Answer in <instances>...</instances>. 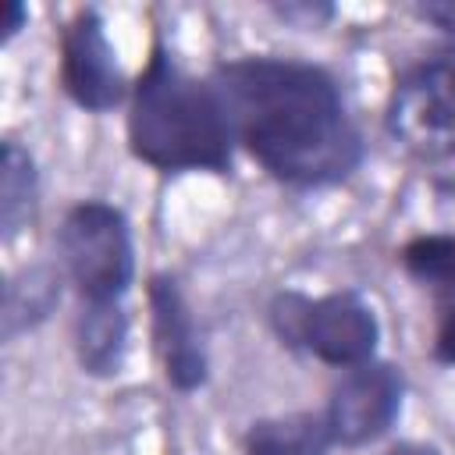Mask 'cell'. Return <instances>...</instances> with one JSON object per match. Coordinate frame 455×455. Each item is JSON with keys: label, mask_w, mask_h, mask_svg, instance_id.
Here are the masks:
<instances>
[{"label": "cell", "mask_w": 455, "mask_h": 455, "mask_svg": "<svg viewBox=\"0 0 455 455\" xmlns=\"http://www.w3.org/2000/svg\"><path fill=\"white\" fill-rule=\"evenodd\" d=\"M235 146L281 188L327 192L366 164V135L331 68L291 53L224 57L206 75Z\"/></svg>", "instance_id": "6da1fadb"}, {"label": "cell", "mask_w": 455, "mask_h": 455, "mask_svg": "<svg viewBox=\"0 0 455 455\" xmlns=\"http://www.w3.org/2000/svg\"><path fill=\"white\" fill-rule=\"evenodd\" d=\"M128 156L156 174H231L235 135L228 110L203 75H192L171 46L153 36L124 103Z\"/></svg>", "instance_id": "7a4b0ae2"}, {"label": "cell", "mask_w": 455, "mask_h": 455, "mask_svg": "<svg viewBox=\"0 0 455 455\" xmlns=\"http://www.w3.org/2000/svg\"><path fill=\"white\" fill-rule=\"evenodd\" d=\"M267 327L288 352L309 355L331 370H352L380 355V316L359 288H331L309 295L302 288H277L267 299Z\"/></svg>", "instance_id": "3957f363"}, {"label": "cell", "mask_w": 455, "mask_h": 455, "mask_svg": "<svg viewBox=\"0 0 455 455\" xmlns=\"http://www.w3.org/2000/svg\"><path fill=\"white\" fill-rule=\"evenodd\" d=\"M53 259L75 302H124L139 277L128 213L100 196L71 203L53 231Z\"/></svg>", "instance_id": "277c9868"}, {"label": "cell", "mask_w": 455, "mask_h": 455, "mask_svg": "<svg viewBox=\"0 0 455 455\" xmlns=\"http://www.w3.org/2000/svg\"><path fill=\"white\" fill-rule=\"evenodd\" d=\"M384 135L416 164L455 160V50L441 46L409 60L384 100Z\"/></svg>", "instance_id": "5b68a950"}, {"label": "cell", "mask_w": 455, "mask_h": 455, "mask_svg": "<svg viewBox=\"0 0 455 455\" xmlns=\"http://www.w3.org/2000/svg\"><path fill=\"white\" fill-rule=\"evenodd\" d=\"M57 89L60 96L92 117H103L128 103L132 78L117 57L100 7L85 4L68 14L57 36Z\"/></svg>", "instance_id": "8992f818"}, {"label": "cell", "mask_w": 455, "mask_h": 455, "mask_svg": "<svg viewBox=\"0 0 455 455\" xmlns=\"http://www.w3.org/2000/svg\"><path fill=\"white\" fill-rule=\"evenodd\" d=\"M409 395V377L395 359H370L363 366L341 370L327 387V402L320 405L327 430L338 448L359 451L384 441L402 419Z\"/></svg>", "instance_id": "52a82bcc"}, {"label": "cell", "mask_w": 455, "mask_h": 455, "mask_svg": "<svg viewBox=\"0 0 455 455\" xmlns=\"http://www.w3.org/2000/svg\"><path fill=\"white\" fill-rule=\"evenodd\" d=\"M146 316L149 341L160 373L171 391L196 395L210 384V348L199 316L171 270H153L146 277Z\"/></svg>", "instance_id": "ba28073f"}, {"label": "cell", "mask_w": 455, "mask_h": 455, "mask_svg": "<svg viewBox=\"0 0 455 455\" xmlns=\"http://www.w3.org/2000/svg\"><path fill=\"white\" fill-rule=\"evenodd\" d=\"M395 263L427 299L430 363L455 370V231H419L405 238L395 252Z\"/></svg>", "instance_id": "9c48e42d"}, {"label": "cell", "mask_w": 455, "mask_h": 455, "mask_svg": "<svg viewBox=\"0 0 455 455\" xmlns=\"http://www.w3.org/2000/svg\"><path fill=\"white\" fill-rule=\"evenodd\" d=\"M132 348V313L124 302H75L71 359L89 380L121 377Z\"/></svg>", "instance_id": "30bf717a"}, {"label": "cell", "mask_w": 455, "mask_h": 455, "mask_svg": "<svg viewBox=\"0 0 455 455\" xmlns=\"http://www.w3.org/2000/svg\"><path fill=\"white\" fill-rule=\"evenodd\" d=\"M68 277L57 259H32L7 274L4 299H0V338L4 345L21 341L25 334L39 331L53 320L68 295Z\"/></svg>", "instance_id": "8fae6325"}, {"label": "cell", "mask_w": 455, "mask_h": 455, "mask_svg": "<svg viewBox=\"0 0 455 455\" xmlns=\"http://www.w3.org/2000/svg\"><path fill=\"white\" fill-rule=\"evenodd\" d=\"M39 196H43V178L36 153L18 142L4 139L0 142V242L14 245L39 217Z\"/></svg>", "instance_id": "7c38bea8"}, {"label": "cell", "mask_w": 455, "mask_h": 455, "mask_svg": "<svg viewBox=\"0 0 455 455\" xmlns=\"http://www.w3.org/2000/svg\"><path fill=\"white\" fill-rule=\"evenodd\" d=\"M334 448L320 409L256 416L242 430V455H331Z\"/></svg>", "instance_id": "4fadbf2b"}, {"label": "cell", "mask_w": 455, "mask_h": 455, "mask_svg": "<svg viewBox=\"0 0 455 455\" xmlns=\"http://www.w3.org/2000/svg\"><path fill=\"white\" fill-rule=\"evenodd\" d=\"M274 14L295 28H323L338 14V7L334 4H274Z\"/></svg>", "instance_id": "5bb4252c"}, {"label": "cell", "mask_w": 455, "mask_h": 455, "mask_svg": "<svg viewBox=\"0 0 455 455\" xmlns=\"http://www.w3.org/2000/svg\"><path fill=\"white\" fill-rule=\"evenodd\" d=\"M412 14L419 21H427L451 50H455V0H430V4H416Z\"/></svg>", "instance_id": "9a60e30c"}, {"label": "cell", "mask_w": 455, "mask_h": 455, "mask_svg": "<svg viewBox=\"0 0 455 455\" xmlns=\"http://www.w3.org/2000/svg\"><path fill=\"white\" fill-rule=\"evenodd\" d=\"M21 28H28V7H25L21 0H7L4 21H0V43L11 46V43L21 36Z\"/></svg>", "instance_id": "2e32d148"}, {"label": "cell", "mask_w": 455, "mask_h": 455, "mask_svg": "<svg viewBox=\"0 0 455 455\" xmlns=\"http://www.w3.org/2000/svg\"><path fill=\"white\" fill-rule=\"evenodd\" d=\"M380 455H444L434 441H419V437H398V441H391Z\"/></svg>", "instance_id": "e0dca14e"}]
</instances>
